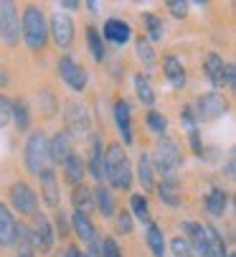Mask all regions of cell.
<instances>
[{
  "label": "cell",
  "mask_w": 236,
  "mask_h": 257,
  "mask_svg": "<svg viewBox=\"0 0 236 257\" xmlns=\"http://www.w3.org/2000/svg\"><path fill=\"white\" fill-rule=\"evenodd\" d=\"M155 163H157V171L163 173V178H170V176H175V173H178V168H180V163H183V158H180V151H178V145H175L170 138H165V135H160V140H157Z\"/></svg>",
  "instance_id": "obj_4"
},
{
  "label": "cell",
  "mask_w": 236,
  "mask_h": 257,
  "mask_svg": "<svg viewBox=\"0 0 236 257\" xmlns=\"http://www.w3.org/2000/svg\"><path fill=\"white\" fill-rule=\"evenodd\" d=\"M163 69H165V77H168V82H170L175 89H180V87L185 84V69H183V64L178 61V56L168 54V56L163 59Z\"/></svg>",
  "instance_id": "obj_18"
},
{
  "label": "cell",
  "mask_w": 236,
  "mask_h": 257,
  "mask_svg": "<svg viewBox=\"0 0 236 257\" xmlns=\"http://www.w3.org/2000/svg\"><path fill=\"white\" fill-rule=\"evenodd\" d=\"M71 153H74V151H71V138H69L66 133H56V135L51 138V143H49L51 163H61V166H64V161H66Z\"/></svg>",
  "instance_id": "obj_16"
},
{
  "label": "cell",
  "mask_w": 236,
  "mask_h": 257,
  "mask_svg": "<svg viewBox=\"0 0 236 257\" xmlns=\"http://www.w3.org/2000/svg\"><path fill=\"white\" fill-rule=\"evenodd\" d=\"M99 257H122V249H120V244L114 242V237H104L102 239Z\"/></svg>",
  "instance_id": "obj_38"
},
{
  "label": "cell",
  "mask_w": 236,
  "mask_h": 257,
  "mask_svg": "<svg viewBox=\"0 0 236 257\" xmlns=\"http://www.w3.org/2000/svg\"><path fill=\"white\" fill-rule=\"evenodd\" d=\"M130 206H132V214H135L137 219H142V222H150V206H147V199H145L142 194H132Z\"/></svg>",
  "instance_id": "obj_34"
},
{
  "label": "cell",
  "mask_w": 236,
  "mask_h": 257,
  "mask_svg": "<svg viewBox=\"0 0 236 257\" xmlns=\"http://www.w3.org/2000/svg\"><path fill=\"white\" fill-rule=\"evenodd\" d=\"M147 125H150V130H155L157 135H165V130H168V120L160 115V112H147Z\"/></svg>",
  "instance_id": "obj_36"
},
{
  "label": "cell",
  "mask_w": 236,
  "mask_h": 257,
  "mask_svg": "<svg viewBox=\"0 0 236 257\" xmlns=\"http://www.w3.org/2000/svg\"><path fill=\"white\" fill-rule=\"evenodd\" d=\"M233 79H236V69H233V64H226L223 66V84L233 87Z\"/></svg>",
  "instance_id": "obj_42"
},
{
  "label": "cell",
  "mask_w": 236,
  "mask_h": 257,
  "mask_svg": "<svg viewBox=\"0 0 236 257\" xmlns=\"http://www.w3.org/2000/svg\"><path fill=\"white\" fill-rule=\"evenodd\" d=\"M104 178H109L114 189H130V183H132L130 158L120 143H112L104 151Z\"/></svg>",
  "instance_id": "obj_1"
},
{
  "label": "cell",
  "mask_w": 236,
  "mask_h": 257,
  "mask_svg": "<svg viewBox=\"0 0 236 257\" xmlns=\"http://www.w3.org/2000/svg\"><path fill=\"white\" fill-rule=\"evenodd\" d=\"M135 92H137L142 104H155V89H152V84H150V79L145 74L135 77Z\"/></svg>",
  "instance_id": "obj_30"
},
{
  "label": "cell",
  "mask_w": 236,
  "mask_h": 257,
  "mask_svg": "<svg viewBox=\"0 0 236 257\" xmlns=\"http://www.w3.org/2000/svg\"><path fill=\"white\" fill-rule=\"evenodd\" d=\"M84 161H82V156H76V153H71L66 161H64V173H66V181L69 183H74V186H79L82 183V176H84Z\"/></svg>",
  "instance_id": "obj_22"
},
{
  "label": "cell",
  "mask_w": 236,
  "mask_h": 257,
  "mask_svg": "<svg viewBox=\"0 0 236 257\" xmlns=\"http://www.w3.org/2000/svg\"><path fill=\"white\" fill-rule=\"evenodd\" d=\"M104 39L107 41H112V44H117V46H125L130 39H132V28H130V23L127 21H122V18H109L107 23H104Z\"/></svg>",
  "instance_id": "obj_13"
},
{
  "label": "cell",
  "mask_w": 236,
  "mask_h": 257,
  "mask_svg": "<svg viewBox=\"0 0 236 257\" xmlns=\"http://www.w3.org/2000/svg\"><path fill=\"white\" fill-rule=\"evenodd\" d=\"M16 219L8 211V206L0 201V247H11L16 244Z\"/></svg>",
  "instance_id": "obj_15"
},
{
  "label": "cell",
  "mask_w": 236,
  "mask_h": 257,
  "mask_svg": "<svg viewBox=\"0 0 236 257\" xmlns=\"http://www.w3.org/2000/svg\"><path fill=\"white\" fill-rule=\"evenodd\" d=\"M170 247H173V254H175V257H195V252H193V247L188 244L185 237H175V239L170 242Z\"/></svg>",
  "instance_id": "obj_37"
},
{
  "label": "cell",
  "mask_w": 236,
  "mask_h": 257,
  "mask_svg": "<svg viewBox=\"0 0 236 257\" xmlns=\"http://www.w3.org/2000/svg\"><path fill=\"white\" fill-rule=\"evenodd\" d=\"M135 51H137V56H140L147 66H150V64H155V51H152V46H150V41H147V39H137Z\"/></svg>",
  "instance_id": "obj_35"
},
{
  "label": "cell",
  "mask_w": 236,
  "mask_h": 257,
  "mask_svg": "<svg viewBox=\"0 0 236 257\" xmlns=\"http://www.w3.org/2000/svg\"><path fill=\"white\" fill-rule=\"evenodd\" d=\"M28 237H31V247L41 249V252H49L51 244H54V229H51V222L44 216V214H33V229H28Z\"/></svg>",
  "instance_id": "obj_8"
},
{
  "label": "cell",
  "mask_w": 236,
  "mask_h": 257,
  "mask_svg": "<svg viewBox=\"0 0 236 257\" xmlns=\"http://www.w3.org/2000/svg\"><path fill=\"white\" fill-rule=\"evenodd\" d=\"M56 227H59V232H61V237H64V234H66V229H69V227H66V216H64V214H56Z\"/></svg>",
  "instance_id": "obj_43"
},
{
  "label": "cell",
  "mask_w": 236,
  "mask_h": 257,
  "mask_svg": "<svg viewBox=\"0 0 236 257\" xmlns=\"http://www.w3.org/2000/svg\"><path fill=\"white\" fill-rule=\"evenodd\" d=\"M145 26H147V39L150 41H160L165 36V23H163V18H157L155 13H145Z\"/></svg>",
  "instance_id": "obj_31"
},
{
  "label": "cell",
  "mask_w": 236,
  "mask_h": 257,
  "mask_svg": "<svg viewBox=\"0 0 236 257\" xmlns=\"http://www.w3.org/2000/svg\"><path fill=\"white\" fill-rule=\"evenodd\" d=\"M71 201H74V209H76V211L87 214V211L94 206V194L84 186V183H79V186H74V196H71Z\"/></svg>",
  "instance_id": "obj_25"
},
{
  "label": "cell",
  "mask_w": 236,
  "mask_h": 257,
  "mask_svg": "<svg viewBox=\"0 0 236 257\" xmlns=\"http://www.w3.org/2000/svg\"><path fill=\"white\" fill-rule=\"evenodd\" d=\"M137 178H140V183H142L145 191H150V189L155 186V181H152V158H150V153H142V156H140V161H137Z\"/></svg>",
  "instance_id": "obj_26"
},
{
  "label": "cell",
  "mask_w": 236,
  "mask_h": 257,
  "mask_svg": "<svg viewBox=\"0 0 236 257\" xmlns=\"http://www.w3.org/2000/svg\"><path fill=\"white\" fill-rule=\"evenodd\" d=\"M147 244L155 257H165V237L157 224H147Z\"/></svg>",
  "instance_id": "obj_28"
},
{
  "label": "cell",
  "mask_w": 236,
  "mask_h": 257,
  "mask_svg": "<svg viewBox=\"0 0 236 257\" xmlns=\"http://www.w3.org/2000/svg\"><path fill=\"white\" fill-rule=\"evenodd\" d=\"M11 204H13L16 211H21V214H36V209H38V196H36V191L28 186V183L16 181L13 186H11Z\"/></svg>",
  "instance_id": "obj_10"
},
{
  "label": "cell",
  "mask_w": 236,
  "mask_h": 257,
  "mask_svg": "<svg viewBox=\"0 0 236 257\" xmlns=\"http://www.w3.org/2000/svg\"><path fill=\"white\" fill-rule=\"evenodd\" d=\"M64 122H66V135H76L82 138L89 133V115H87V107L79 104V102H66L64 104Z\"/></svg>",
  "instance_id": "obj_6"
},
{
  "label": "cell",
  "mask_w": 236,
  "mask_h": 257,
  "mask_svg": "<svg viewBox=\"0 0 236 257\" xmlns=\"http://www.w3.org/2000/svg\"><path fill=\"white\" fill-rule=\"evenodd\" d=\"M94 196H97L94 201H97L102 216H112V214H114V199H112V194H109L104 186H99V189L94 191Z\"/></svg>",
  "instance_id": "obj_33"
},
{
  "label": "cell",
  "mask_w": 236,
  "mask_h": 257,
  "mask_svg": "<svg viewBox=\"0 0 236 257\" xmlns=\"http://www.w3.org/2000/svg\"><path fill=\"white\" fill-rule=\"evenodd\" d=\"M226 204H228V194H226L223 189H211V191H208V196H206V211H208L211 216L223 214Z\"/></svg>",
  "instance_id": "obj_24"
},
{
  "label": "cell",
  "mask_w": 236,
  "mask_h": 257,
  "mask_svg": "<svg viewBox=\"0 0 236 257\" xmlns=\"http://www.w3.org/2000/svg\"><path fill=\"white\" fill-rule=\"evenodd\" d=\"M61 8H64V11H76L79 3H74V0H66V3H61Z\"/></svg>",
  "instance_id": "obj_45"
},
{
  "label": "cell",
  "mask_w": 236,
  "mask_h": 257,
  "mask_svg": "<svg viewBox=\"0 0 236 257\" xmlns=\"http://www.w3.org/2000/svg\"><path fill=\"white\" fill-rule=\"evenodd\" d=\"M26 166L31 173L41 176L44 171L51 168V156H49V140L46 135L38 130V133H31L28 140H26Z\"/></svg>",
  "instance_id": "obj_3"
},
{
  "label": "cell",
  "mask_w": 236,
  "mask_h": 257,
  "mask_svg": "<svg viewBox=\"0 0 236 257\" xmlns=\"http://www.w3.org/2000/svg\"><path fill=\"white\" fill-rule=\"evenodd\" d=\"M117 229L122 234H132V214H127V211L117 214Z\"/></svg>",
  "instance_id": "obj_40"
},
{
  "label": "cell",
  "mask_w": 236,
  "mask_h": 257,
  "mask_svg": "<svg viewBox=\"0 0 236 257\" xmlns=\"http://www.w3.org/2000/svg\"><path fill=\"white\" fill-rule=\"evenodd\" d=\"M157 194H160V201H163V204L178 206V204H180V183H178V176L163 178L160 186H157Z\"/></svg>",
  "instance_id": "obj_17"
},
{
  "label": "cell",
  "mask_w": 236,
  "mask_h": 257,
  "mask_svg": "<svg viewBox=\"0 0 236 257\" xmlns=\"http://www.w3.org/2000/svg\"><path fill=\"white\" fill-rule=\"evenodd\" d=\"M21 36L28 44L31 51H41L49 41V28H46V18L36 6H28L23 11V21H21Z\"/></svg>",
  "instance_id": "obj_2"
},
{
  "label": "cell",
  "mask_w": 236,
  "mask_h": 257,
  "mask_svg": "<svg viewBox=\"0 0 236 257\" xmlns=\"http://www.w3.org/2000/svg\"><path fill=\"white\" fill-rule=\"evenodd\" d=\"M71 227H74V232H76L79 237H82V242L87 244L89 257H99V237H97V229H94V224H92V219H89L87 214H82V211H74Z\"/></svg>",
  "instance_id": "obj_7"
},
{
  "label": "cell",
  "mask_w": 236,
  "mask_h": 257,
  "mask_svg": "<svg viewBox=\"0 0 236 257\" xmlns=\"http://www.w3.org/2000/svg\"><path fill=\"white\" fill-rule=\"evenodd\" d=\"M226 109H228V102L218 92H208L198 99V117L201 120H216L226 112Z\"/></svg>",
  "instance_id": "obj_12"
},
{
  "label": "cell",
  "mask_w": 236,
  "mask_h": 257,
  "mask_svg": "<svg viewBox=\"0 0 236 257\" xmlns=\"http://www.w3.org/2000/svg\"><path fill=\"white\" fill-rule=\"evenodd\" d=\"M114 122H117V130H120L122 140L130 145L135 140V135H132V115H130L127 99H117L114 102Z\"/></svg>",
  "instance_id": "obj_14"
},
{
  "label": "cell",
  "mask_w": 236,
  "mask_h": 257,
  "mask_svg": "<svg viewBox=\"0 0 236 257\" xmlns=\"http://www.w3.org/2000/svg\"><path fill=\"white\" fill-rule=\"evenodd\" d=\"M89 171L97 181L104 178V148H102V140L99 135L92 138V153H89Z\"/></svg>",
  "instance_id": "obj_21"
},
{
  "label": "cell",
  "mask_w": 236,
  "mask_h": 257,
  "mask_svg": "<svg viewBox=\"0 0 236 257\" xmlns=\"http://www.w3.org/2000/svg\"><path fill=\"white\" fill-rule=\"evenodd\" d=\"M180 120H183V127L188 133V140L193 145V151L203 156V148H201V138H198V125H195V115H193V109L190 107H183V112H180Z\"/></svg>",
  "instance_id": "obj_20"
},
{
  "label": "cell",
  "mask_w": 236,
  "mask_h": 257,
  "mask_svg": "<svg viewBox=\"0 0 236 257\" xmlns=\"http://www.w3.org/2000/svg\"><path fill=\"white\" fill-rule=\"evenodd\" d=\"M226 247H223V239L221 234L213 229V227H206V252L203 257H226Z\"/></svg>",
  "instance_id": "obj_23"
},
{
  "label": "cell",
  "mask_w": 236,
  "mask_h": 257,
  "mask_svg": "<svg viewBox=\"0 0 236 257\" xmlns=\"http://www.w3.org/2000/svg\"><path fill=\"white\" fill-rule=\"evenodd\" d=\"M87 44H89V51H92V56H94V61H104V56H107V51H104V44H102V36H99V31L97 28H87Z\"/></svg>",
  "instance_id": "obj_29"
},
{
  "label": "cell",
  "mask_w": 236,
  "mask_h": 257,
  "mask_svg": "<svg viewBox=\"0 0 236 257\" xmlns=\"http://www.w3.org/2000/svg\"><path fill=\"white\" fill-rule=\"evenodd\" d=\"M41 186H44V199H46V204L49 206H56V196H59V191H56V176H54V168H49V171H44L41 176Z\"/></svg>",
  "instance_id": "obj_27"
},
{
  "label": "cell",
  "mask_w": 236,
  "mask_h": 257,
  "mask_svg": "<svg viewBox=\"0 0 236 257\" xmlns=\"http://www.w3.org/2000/svg\"><path fill=\"white\" fill-rule=\"evenodd\" d=\"M0 39L8 46H16L21 41V18L16 3H11V0L0 3Z\"/></svg>",
  "instance_id": "obj_5"
},
{
  "label": "cell",
  "mask_w": 236,
  "mask_h": 257,
  "mask_svg": "<svg viewBox=\"0 0 236 257\" xmlns=\"http://www.w3.org/2000/svg\"><path fill=\"white\" fill-rule=\"evenodd\" d=\"M64 257H84V254H82V249H79V247H74V244H71V247L64 252Z\"/></svg>",
  "instance_id": "obj_44"
},
{
  "label": "cell",
  "mask_w": 236,
  "mask_h": 257,
  "mask_svg": "<svg viewBox=\"0 0 236 257\" xmlns=\"http://www.w3.org/2000/svg\"><path fill=\"white\" fill-rule=\"evenodd\" d=\"M223 59L216 54V51H211L208 56H206V61H203V69H206V77H208V82L213 84V87H223Z\"/></svg>",
  "instance_id": "obj_19"
},
{
  "label": "cell",
  "mask_w": 236,
  "mask_h": 257,
  "mask_svg": "<svg viewBox=\"0 0 236 257\" xmlns=\"http://www.w3.org/2000/svg\"><path fill=\"white\" fill-rule=\"evenodd\" d=\"M13 120L18 130H28L31 125V115H28V102L26 99H16L13 102Z\"/></svg>",
  "instance_id": "obj_32"
},
{
  "label": "cell",
  "mask_w": 236,
  "mask_h": 257,
  "mask_svg": "<svg viewBox=\"0 0 236 257\" xmlns=\"http://www.w3.org/2000/svg\"><path fill=\"white\" fill-rule=\"evenodd\" d=\"M13 120V102L0 94V127H6Z\"/></svg>",
  "instance_id": "obj_39"
},
{
  "label": "cell",
  "mask_w": 236,
  "mask_h": 257,
  "mask_svg": "<svg viewBox=\"0 0 236 257\" xmlns=\"http://www.w3.org/2000/svg\"><path fill=\"white\" fill-rule=\"evenodd\" d=\"M51 36H54V41L59 49H69L71 41H74V23L66 13H54L51 16Z\"/></svg>",
  "instance_id": "obj_11"
},
{
  "label": "cell",
  "mask_w": 236,
  "mask_h": 257,
  "mask_svg": "<svg viewBox=\"0 0 236 257\" xmlns=\"http://www.w3.org/2000/svg\"><path fill=\"white\" fill-rule=\"evenodd\" d=\"M18 257H33V254H31V252H21Z\"/></svg>",
  "instance_id": "obj_46"
},
{
  "label": "cell",
  "mask_w": 236,
  "mask_h": 257,
  "mask_svg": "<svg viewBox=\"0 0 236 257\" xmlns=\"http://www.w3.org/2000/svg\"><path fill=\"white\" fill-rule=\"evenodd\" d=\"M168 11L175 18H185L188 16V3H183V0H168Z\"/></svg>",
  "instance_id": "obj_41"
},
{
  "label": "cell",
  "mask_w": 236,
  "mask_h": 257,
  "mask_svg": "<svg viewBox=\"0 0 236 257\" xmlns=\"http://www.w3.org/2000/svg\"><path fill=\"white\" fill-rule=\"evenodd\" d=\"M59 74H61V79H64L74 92H82V89L87 87V82H89L87 69H84V66H79L71 56H64V59L59 61Z\"/></svg>",
  "instance_id": "obj_9"
}]
</instances>
